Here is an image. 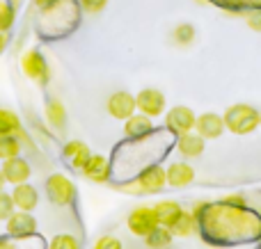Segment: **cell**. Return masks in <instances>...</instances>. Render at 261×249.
Listing matches in <instances>:
<instances>
[{
  "label": "cell",
  "instance_id": "cell-1",
  "mask_svg": "<svg viewBox=\"0 0 261 249\" xmlns=\"http://www.w3.org/2000/svg\"><path fill=\"white\" fill-rule=\"evenodd\" d=\"M222 121H225L227 131H231L234 135H248V133L257 131V126L261 123V114L252 108V105L239 103V105L227 108Z\"/></svg>",
  "mask_w": 261,
  "mask_h": 249
},
{
  "label": "cell",
  "instance_id": "cell-2",
  "mask_svg": "<svg viewBox=\"0 0 261 249\" xmlns=\"http://www.w3.org/2000/svg\"><path fill=\"white\" fill-rule=\"evenodd\" d=\"M167 185L165 169L161 165H149L147 169L140 172V176L135 178L130 185H126L128 192H142V195H158L163 192V188Z\"/></svg>",
  "mask_w": 261,
  "mask_h": 249
},
{
  "label": "cell",
  "instance_id": "cell-3",
  "mask_svg": "<svg viewBox=\"0 0 261 249\" xmlns=\"http://www.w3.org/2000/svg\"><path fill=\"white\" fill-rule=\"evenodd\" d=\"M46 197L55 206H69L76 199V185L64 174H53L46 178Z\"/></svg>",
  "mask_w": 261,
  "mask_h": 249
},
{
  "label": "cell",
  "instance_id": "cell-4",
  "mask_svg": "<svg viewBox=\"0 0 261 249\" xmlns=\"http://www.w3.org/2000/svg\"><path fill=\"white\" fill-rule=\"evenodd\" d=\"M158 224L161 222H158L156 213H153V206H140V208L130 210V215L126 220L128 231L138 238H147Z\"/></svg>",
  "mask_w": 261,
  "mask_h": 249
},
{
  "label": "cell",
  "instance_id": "cell-5",
  "mask_svg": "<svg viewBox=\"0 0 261 249\" xmlns=\"http://www.w3.org/2000/svg\"><path fill=\"white\" fill-rule=\"evenodd\" d=\"M21 69H23V73H25L30 80L39 82V85H46V82H48V78H50L48 62H46L44 55H41L39 50H35V48H30V50H25V53H23Z\"/></svg>",
  "mask_w": 261,
  "mask_h": 249
},
{
  "label": "cell",
  "instance_id": "cell-6",
  "mask_svg": "<svg viewBox=\"0 0 261 249\" xmlns=\"http://www.w3.org/2000/svg\"><path fill=\"white\" fill-rule=\"evenodd\" d=\"M195 121H197V114L186 105H176L165 114V126L172 135H184V133L195 131Z\"/></svg>",
  "mask_w": 261,
  "mask_h": 249
},
{
  "label": "cell",
  "instance_id": "cell-7",
  "mask_svg": "<svg viewBox=\"0 0 261 249\" xmlns=\"http://www.w3.org/2000/svg\"><path fill=\"white\" fill-rule=\"evenodd\" d=\"M5 222H7V236L14 240H23L37 233V220L30 215V210H14Z\"/></svg>",
  "mask_w": 261,
  "mask_h": 249
},
{
  "label": "cell",
  "instance_id": "cell-8",
  "mask_svg": "<svg viewBox=\"0 0 261 249\" xmlns=\"http://www.w3.org/2000/svg\"><path fill=\"white\" fill-rule=\"evenodd\" d=\"M135 108L142 114H147V117H161L165 112V96H163L161 89L147 87V89H142L135 96Z\"/></svg>",
  "mask_w": 261,
  "mask_h": 249
},
{
  "label": "cell",
  "instance_id": "cell-9",
  "mask_svg": "<svg viewBox=\"0 0 261 249\" xmlns=\"http://www.w3.org/2000/svg\"><path fill=\"white\" fill-rule=\"evenodd\" d=\"M3 176L7 183H12V185H18V183H25L28 178H30L32 169H30V163H28L25 158H21V155H14V158H7L3 160Z\"/></svg>",
  "mask_w": 261,
  "mask_h": 249
},
{
  "label": "cell",
  "instance_id": "cell-10",
  "mask_svg": "<svg viewBox=\"0 0 261 249\" xmlns=\"http://www.w3.org/2000/svg\"><path fill=\"white\" fill-rule=\"evenodd\" d=\"M108 112L110 117L119 119V121H126L130 114L135 112V96L128 91H115L108 99Z\"/></svg>",
  "mask_w": 261,
  "mask_h": 249
},
{
  "label": "cell",
  "instance_id": "cell-11",
  "mask_svg": "<svg viewBox=\"0 0 261 249\" xmlns=\"http://www.w3.org/2000/svg\"><path fill=\"white\" fill-rule=\"evenodd\" d=\"M195 131H197L204 140H218V137L222 135V131H225V121H222V117L216 112H204V114H199L197 121H195Z\"/></svg>",
  "mask_w": 261,
  "mask_h": 249
},
{
  "label": "cell",
  "instance_id": "cell-12",
  "mask_svg": "<svg viewBox=\"0 0 261 249\" xmlns=\"http://www.w3.org/2000/svg\"><path fill=\"white\" fill-rule=\"evenodd\" d=\"M85 174L87 181L92 183H106L110 178V160L106 155H99V153H92L90 160L85 163V167L81 169Z\"/></svg>",
  "mask_w": 261,
  "mask_h": 249
},
{
  "label": "cell",
  "instance_id": "cell-13",
  "mask_svg": "<svg viewBox=\"0 0 261 249\" xmlns=\"http://www.w3.org/2000/svg\"><path fill=\"white\" fill-rule=\"evenodd\" d=\"M153 131V123H151V117H147V114H130V117L124 121V135L128 137V140H144V137H149Z\"/></svg>",
  "mask_w": 261,
  "mask_h": 249
},
{
  "label": "cell",
  "instance_id": "cell-14",
  "mask_svg": "<svg viewBox=\"0 0 261 249\" xmlns=\"http://www.w3.org/2000/svg\"><path fill=\"white\" fill-rule=\"evenodd\" d=\"M12 199H14V206H16L18 210H35L37 204H39V192L35 190V185H30V183H18V185H14L12 190Z\"/></svg>",
  "mask_w": 261,
  "mask_h": 249
},
{
  "label": "cell",
  "instance_id": "cell-15",
  "mask_svg": "<svg viewBox=\"0 0 261 249\" xmlns=\"http://www.w3.org/2000/svg\"><path fill=\"white\" fill-rule=\"evenodd\" d=\"M204 144H206V140H204L199 133H184V135H179V140H176V151H179L184 158H199V155L204 153Z\"/></svg>",
  "mask_w": 261,
  "mask_h": 249
},
{
  "label": "cell",
  "instance_id": "cell-16",
  "mask_svg": "<svg viewBox=\"0 0 261 249\" xmlns=\"http://www.w3.org/2000/svg\"><path fill=\"white\" fill-rule=\"evenodd\" d=\"M165 178L170 188H186L195 181V169L188 163H172L165 169Z\"/></svg>",
  "mask_w": 261,
  "mask_h": 249
},
{
  "label": "cell",
  "instance_id": "cell-17",
  "mask_svg": "<svg viewBox=\"0 0 261 249\" xmlns=\"http://www.w3.org/2000/svg\"><path fill=\"white\" fill-rule=\"evenodd\" d=\"M64 158H67V163L71 165L73 169H83L85 167V163L90 160V155H92V151H90V146L85 144V142H81V140H71V142H67L64 144Z\"/></svg>",
  "mask_w": 261,
  "mask_h": 249
},
{
  "label": "cell",
  "instance_id": "cell-18",
  "mask_svg": "<svg viewBox=\"0 0 261 249\" xmlns=\"http://www.w3.org/2000/svg\"><path fill=\"white\" fill-rule=\"evenodd\" d=\"M153 213H156V217H158V222L163 224V227H167L170 229L172 224L179 220V215L184 213V208H181L176 201H172V199H167V201H158L156 206H153Z\"/></svg>",
  "mask_w": 261,
  "mask_h": 249
},
{
  "label": "cell",
  "instance_id": "cell-19",
  "mask_svg": "<svg viewBox=\"0 0 261 249\" xmlns=\"http://www.w3.org/2000/svg\"><path fill=\"white\" fill-rule=\"evenodd\" d=\"M197 227H199L197 215H195L193 210H184V213L179 215V220L170 227V231H172V236H176V238H188L197 231Z\"/></svg>",
  "mask_w": 261,
  "mask_h": 249
},
{
  "label": "cell",
  "instance_id": "cell-20",
  "mask_svg": "<svg viewBox=\"0 0 261 249\" xmlns=\"http://www.w3.org/2000/svg\"><path fill=\"white\" fill-rule=\"evenodd\" d=\"M0 135H16L18 140H25L21 119L16 117V112H12L7 108H0Z\"/></svg>",
  "mask_w": 261,
  "mask_h": 249
},
{
  "label": "cell",
  "instance_id": "cell-21",
  "mask_svg": "<svg viewBox=\"0 0 261 249\" xmlns=\"http://www.w3.org/2000/svg\"><path fill=\"white\" fill-rule=\"evenodd\" d=\"M172 231L167 227H163V224H158L156 229H153L151 233H149L147 238H144V242H147L149 249H167L172 245Z\"/></svg>",
  "mask_w": 261,
  "mask_h": 249
},
{
  "label": "cell",
  "instance_id": "cell-22",
  "mask_svg": "<svg viewBox=\"0 0 261 249\" xmlns=\"http://www.w3.org/2000/svg\"><path fill=\"white\" fill-rule=\"evenodd\" d=\"M46 119L53 128H64L67 123V112H64V105L60 101H48L46 105Z\"/></svg>",
  "mask_w": 261,
  "mask_h": 249
},
{
  "label": "cell",
  "instance_id": "cell-23",
  "mask_svg": "<svg viewBox=\"0 0 261 249\" xmlns=\"http://www.w3.org/2000/svg\"><path fill=\"white\" fill-rule=\"evenodd\" d=\"M21 153V140L16 135H0V160L14 158Z\"/></svg>",
  "mask_w": 261,
  "mask_h": 249
},
{
  "label": "cell",
  "instance_id": "cell-24",
  "mask_svg": "<svg viewBox=\"0 0 261 249\" xmlns=\"http://www.w3.org/2000/svg\"><path fill=\"white\" fill-rule=\"evenodd\" d=\"M172 37H174V41L179 46H190L195 41V27L190 25V23H181V25L174 27Z\"/></svg>",
  "mask_w": 261,
  "mask_h": 249
},
{
  "label": "cell",
  "instance_id": "cell-25",
  "mask_svg": "<svg viewBox=\"0 0 261 249\" xmlns=\"http://www.w3.org/2000/svg\"><path fill=\"white\" fill-rule=\"evenodd\" d=\"M14 16H16L14 5L9 0H0V32H7L14 25Z\"/></svg>",
  "mask_w": 261,
  "mask_h": 249
},
{
  "label": "cell",
  "instance_id": "cell-26",
  "mask_svg": "<svg viewBox=\"0 0 261 249\" xmlns=\"http://www.w3.org/2000/svg\"><path fill=\"white\" fill-rule=\"evenodd\" d=\"M48 249H81V245H78V240L71 233H58V236L50 240Z\"/></svg>",
  "mask_w": 261,
  "mask_h": 249
},
{
  "label": "cell",
  "instance_id": "cell-27",
  "mask_svg": "<svg viewBox=\"0 0 261 249\" xmlns=\"http://www.w3.org/2000/svg\"><path fill=\"white\" fill-rule=\"evenodd\" d=\"M14 210H16V206H14L12 195L5 192V190H0V220H7Z\"/></svg>",
  "mask_w": 261,
  "mask_h": 249
},
{
  "label": "cell",
  "instance_id": "cell-28",
  "mask_svg": "<svg viewBox=\"0 0 261 249\" xmlns=\"http://www.w3.org/2000/svg\"><path fill=\"white\" fill-rule=\"evenodd\" d=\"M92 249H122V242H119V238H115V236H101Z\"/></svg>",
  "mask_w": 261,
  "mask_h": 249
},
{
  "label": "cell",
  "instance_id": "cell-29",
  "mask_svg": "<svg viewBox=\"0 0 261 249\" xmlns=\"http://www.w3.org/2000/svg\"><path fill=\"white\" fill-rule=\"evenodd\" d=\"M106 5H108V0H81V7L85 9L87 14H99V12H103Z\"/></svg>",
  "mask_w": 261,
  "mask_h": 249
},
{
  "label": "cell",
  "instance_id": "cell-30",
  "mask_svg": "<svg viewBox=\"0 0 261 249\" xmlns=\"http://www.w3.org/2000/svg\"><path fill=\"white\" fill-rule=\"evenodd\" d=\"M248 25L254 32H261V9H250L248 12Z\"/></svg>",
  "mask_w": 261,
  "mask_h": 249
},
{
  "label": "cell",
  "instance_id": "cell-31",
  "mask_svg": "<svg viewBox=\"0 0 261 249\" xmlns=\"http://www.w3.org/2000/svg\"><path fill=\"white\" fill-rule=\"evenodd\" d=\"M222 204L225 206H234V208H245V197L243 195H227L225 199H222Z\"/></svg>",
  "mask_w": 261,
  "mask_h": 249
},
{
  "label": "cell",
  "instance_id": "cell-32",
  "mask_svg": "<svg viewBox=\"0 0 261 249\" xmlns=\"http://www.w3.org/2000/svg\"><path fill=\"white\" fill-rule=\"evenodd\" d=\"M35 5L41 12H50V9H55L60 5V0H35Z\"/></svg>",
  "mask_w": 261,
  "mask_h": 249
},
{
  "label": "cell",
  "instance_id": "cell-33",
  "mask_svg": "<svg viewBox=\"0 0 261 249\" xmlns=\"http://www.w3.org/2000/svg\"><path fill=\"white\" fill-rule=\"evenodd\" d=\"M0 249H16V245L12 242V238H0Z\"/></svg>",
  "mask_w": 261,
  "mask_h": 249
},
{
  "label": "cell",
  "instance_id": "cell-34",
  "mask_svg": "<svg viewBox=\"0 0 261 249\" xmlns=\"http://www.w3.org/2000/svg\"><path fill=\"white\" fill-rule=\"evenodd\" d=\"M245 3V7H248V12L250 9H261V0H243Z\"/></svg>",
  "mask_w": 261,
  "mask_h": 249
},
{
  "label": "cell",
  "instance_id": "cell-35",
  "mask_svg": "<svg viewBox=\"0 0 261 249\" xmlns=\"http://www.w3.org/2000/svg\"><path fill=\"white\" fill-rule=\"evenodd\" d=\"M5 46H7V39H5V32H0V53L5 50Z\"/></svg>",
  "mask_w": 261,
  "mask_h": 249
},
{
  "label": "cell",
  "instance_id": "cell-36",
  "mask_svg": "<svg viewBox=\"0 0 261 249\" xmlns=\"http://www.w3.org/2000/svg\"><path fill=\"white\" fill-rule=\"evenodd\" d=\"M5 183H7V181H5V176H3V169H0V190H3V188H5Z\"/></svg>",
  "mask_w": 261,
  "mask_h": 249
}]
</instances>
